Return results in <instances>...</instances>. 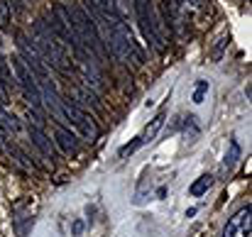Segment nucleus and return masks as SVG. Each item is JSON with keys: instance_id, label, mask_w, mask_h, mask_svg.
Wrapping results in <instances>:
<instances>
[{"instance_id": "nucleus-1", "label": "nucleus", "mask_w": 252, "mask_h": 237, "mask_svg": "<svg viewBox=\"0 0 252 237\" xmlns=\"http://www.w3.org/2000/svg\"><path fill=\"white\" fill-rule=\"evenodd\" d=\"M32 44L37 47V52H39V57L44 59L47 66H52V69H57L62 74H71L74 71L64 44L57 39V34L52 32V27L47 25L44 17L34 20V25H32Z\"/></svg>"}, {"instance_id": "nucleus-2", "label": "nucleus", "mask_w": 252, "mask_h": 237, "mask_svg": "<svg viewBox=\"0 0 252 237\" xmlns=\"http://www.w3.org/2000/svg\"><path fill=\"white\" fill-rule=\"evenodd\" d=\"M66 10H69V17H71V25H74V32H76L81 47L88 49L98 59V64H100V59L108 57V52H105V44H103V37H100L95 22L88 17V12H86L81 5H76V2L66 5Z\"/></svg>"}, {"instance_id": "nucleus-3", "label": "nucleus", "mask_w": 252, "mask_h": 237, "mask_svg": "<svg viewBox=\"0 0 252 237\" xmlns=\"http://www.w3.org/2000/svg\"><path fill=\"white\" fill-rule=\"evenodd\" d=\"M10 61V74H12V79H15V86L25 93V98L32 103V108L37 110L39 105H42V98H39V86H37V79H34V74L27 69V64L15 54V57H10L7 59Z\"/></svg>"}, {"instance_id": "nucleus-4", "label": "nucleus", "mask_w": 252, "mask_h": 237, "mask_svg": "<svg viewBox=\"0 0 252 237\" xmlns=\"http://www.w3.org/2000/svg\"><path fill=\"white\" fill-rule=\"evenodd\" d=\"M62 113H64V120L76 130V137H84L88 142H93V140H98V125H95V120L84 113L79 105H74V103H69V100H64L62 103Z\"/></svg>"}, {"instance_id": "nucleus-5", "label": "nucleus", "mask_w": 252, "mask_h": 237, "mask_svg": "<svg viewBox=\"0 0 252 237\" xmlns=\"http://www.w3.org/2000/svg\"><path fill=\"white\" fill-rule=\"evenodd\" d=\"M15 39H17V49H20V59L27 64V69L34 74L37 81H52L49 79V66L44 64V59L39 57L37 47L32 44V39L25 34V32H15Z\"/></svg>"}, {"instance_id": "nucleus-6", "label": "nucleus", "mask_w": 252, "mask_h": 237, "mask_svg": "<svg viewBox=\"0 0 252 237\" xmlns=\"http://www.w3.org/2000/svg\"><path fill=\"white\" fill-rule=\"evenodd\" d=\"M159 17L164 22V30L169 34H176V37H184L186 32V10L174 2V0H162L159 2Z\"/></svg>"}, {"instance_id": "nucleus-7", "label": "nucleus", "mask_w": 252, "mask_h": 237, "mask_svg": "<svg viewBox=\"0 0 252 237\" xmlns=\"http://www.w3.org/2000/svg\"><path fill=\"white\" fill-rule=\"evenodd\" d=\"M252 233V208L245 206L240 208L223 228V235L220 237H250Z\"/></svg>"}, {"instance_id": "nucleus-8", "label": "nucleus", "mask_w": 252, "mask_h": 237, "mask_svg": "<svg viewBox=\"0 0 252 237\" xmlns=\"http://www.w3.org/2000/svg\"><path fill=\"white\" fill-rule=\"evenodd\" d=\"M57 147L64 152V154H69V157H76L79 152H81V142H79V137H76V132H71V130H64V127H57Z\"/></svg>"}, {"instance_id": "nucleus-9", "label": "nucleus", "mask_w": 252, "mask_h": 237, "mask_svg": "<svg viewBox=\"0 0 252 237\" xmlns=\"http://www.w3.org/2000/svg\"><path fill=\"white\" fill-rule=\"evenodd\" d=\"M30 140H32V145H34L44 157L49 159V161H54V159H57V149H54L52 140L44 135V130H42V127H32V125H30Z\"/></svg>"}, {"instance_id": "nucleus-10", "label": "nucleus", "mask_w": 252, "mask_h": 237, "mask_svg": "<svg viewBox=\"0 0 252 237\" xmlns=\"http://www.w3.org/2000/svg\"><path fill=\"white\" fill-rule=\"evenodd\" d=\"M164 120H167L164 110H162V113H157V115L145 125V130H142V135H140V142H142V145L155 142V140H157V135H159V132H162V127H164Z\"/></svg>"}, {"instance_id": "nucleus-11", "label": "nucleus", "mask_w": 252, "mask_h": 237, "mask_svg": "<svg viewBox=\"0 0 252 237\" xmlns=\"http://www.w3.org/2000/svg\"><path fill=\"white\" fill-rule=\"evenodd\" d=\"M211 186H213V176H211V174H203V176H198V178L191 183L189 193H191V196H203Z\"/></svg>"}, {"instance_id": "nucleus-12", "label": "nucleus", "mask_w": 252, "mask_h": 237, "mask_svg": "<svg viewBox=\"0 0 252 237\" xmlns=\"http://www.w3.org/2000/svg\"><path fill=\"white\" fill-rule=\"evenodd\" d=\"M238 159H240V145H238L235 140H230L228 152H225V161H223V171H230V169L238 164Z\"/></svg>"}, {"instance_id": "nucleus-13", "label": "nucleus", "mask_w": 252, "mask_h": 237, "mask_svg": "<svg viewBox=\"0 0 252 237\" xmlns=\"http://www.w3.org/2000/svg\"><path fill=\"white\" fill-rule=\"evenodd\" d=\"M0 127L2 130H7V132H17V120L0 105Z\"/></svg>"}, {"instance_id": "nucleus-14", "label": "nucleus", "mask_w": 252, "mask_h": 237, "mask_svg": "<svg viewBox=\"0 0 252 237\" xmlns=\"http://www.w3.org/2000/svg\"><path fill=\"white\" fill-rule=\"evenodd\" d=\"M10 25V2L0 0V30H7Z\"/></svg>"}, {"instance_id": "nucleus-15", "label": "nucleus", "mask_w": 252, "mask_h": 237, "mask_svg": "<svg viewBox=\"0 0 252 237\" xmlns=\"http://www.w3.org/2000/svg\"><path fill=\"white\" fill-rule=\"evenodd\" d=\"M225 44H228V34H220V37L216 39V47H213V52H211V57H213L216 61L223 57V49H225Z\"/></svg>"}, {"instance_id": "nucleus-16", "label": "nucleus", "mask_w": 252, "mask_h": 237, "mask_svg": "<svg viewBox=\"0 0 252 237\" xmlns=\"http://www.w3.org/2000/svg\"><path fill=\"white\" fill-rule=\"evenodd\" d=\"M208 90V83L206 81H198L196 90H193V103H203V93Z\"/></svg>"}, {"instance_id": "nucleus-17", "label": "nucleus", "mask_w": 252, "mask_h": 237, "mask_svg": "<svg viewBox=\"0 0 252 237\" xmlns=\"http://www.w3.org/2000/svg\"><path fill=\"white\" fill-rule=\"evenodd\" d=\"M140 145H142V142H140V137H137L135 142H130V145H125V147L120 149V157H127V154H132V152H135V149H137Z\"/></svg>"}, {"instance_id": "nucleus-18", "label": "nucleus", "mask_w": 252, "mask_h": 237, "mask_svg": "<svg viewBox=\"0 0 252 237\" xmlns=\"http://www.w3.org/2000/svg\"><path fill=\"white\" fill-rule=\"evenodd\" d=\"M174 2H179V5L184 7V10H189V7H191V10L201 7V0H174Z\"/></svg>"}, {"instance_id": "nucleus-19", "label": "nucleus", "mask_w": 252, "mask_h": 237, "mask_svg": "<svg viewBox=\"0 0 252 237\" xmlns=\"http://www.w3.org/2000/svg\"><path fill=\"white\" fill-rule=\"evenodd\" d=\"M71 233H74V237H81V233H84V220H74Z\"/></svg>"}, {"instance_id": "nucleus-20", "label": "nucleus", "mask_w": 252, "mask_h": 237, "mask_svg": "<svg viewBox=\"0 0 252 237\" xmlns=\"http://www.w3.org/2000/svg\"><path fill=\"white\" fill-rule=\"evenodd\" d=\"M0 145H2V132H0Z\"/></svg>"}, {"instance_id": "nucleus-21", "label": "nucleus", "mask_w": 252, "mask_h": 237, "mask_svg": "<svg viewBox=\"0 0 252 237\" xmlns=\"http://www.w3.org/2000/svg\"><path fill=\"white\" fill-rule=\"evenodd\" d=\"M30 2H32V0H30Z\"/></svg>"}]
</instances>
